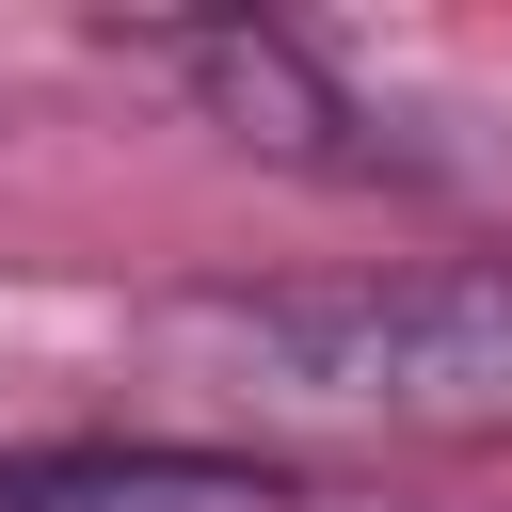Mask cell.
Listing matches in <instances>:
<instances>
[{
  "mask_svg": "<svg viewBox=\"0 0 512 512\" xmlns=\"http://www.w3.org/2000/svg\"><path fill=\"white\" fill-rule=\"evenodd\" d=\"M224 144H256V160H288V176H384V128L352 112V80L304 48V32H272V16H176V32H128Z\"/></svg>",
  "mask_w": 512,
  "mask_h": 512,
  "instance_id": "obj_2",
  "label": "cell"
},
{
  "mask_svg": "<svg viewBox=\"0 0 512 512\" xmlns=\"http://www.w3.org/2000/svg\"><path fill=\"white\" fill-rule=\"evenodd\" d=\"M192 336H224L272 400H336V416H512V272L208 288Z\"/></svg>",
  "mask_w": 512,
  "mask_h": 512,
  "instance_id": "obj_1",
  "label": "cell"
}]
</instances>
